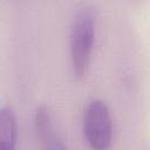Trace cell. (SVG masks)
I'll return each instance as SVG.
<instances>
[{
    "mask_svg": "<svg viewBox=\"0 0 150 150\" xmlns=\"http://www.w3.org/2000/svg\"><path fill=\"white\" fill-rule=\"evenodd\" d=\"M96 14L93 7L79 8L70 27V61L73 73L81 79L86 75L95 39Z\"/></svg>",
    "mask_w": 150,
    "mask_h": 150,
    "instance_id": "obj_1",
    "label": "cell"
},
{
    "mask_svg": "<svg viewBox=\"0 0 150 150\" xmlns=\"http://www.w3.org/2000/svg\"><path fill=\"white\" fill-rule=\"evenodd\" d=\"M83 132L93 150H109L112 137L111 117L103 101L93 100L88 103L83 115Z\"/></svg>",
    "mask_w": 150,
    "mask_h": 150,
    "instance_id": "obj_2",
    "label": "cell"
},
{
    "mask_svg": "<svg viewBox=\"0 0 150 150\" xmlns=\"http://www.w3.org/2000/svg\"><path fill=\"white\" fill-rule=\"evenodd\" d=\"M18 123L14 111L9 107L0 109V150H15Z\"/></svg>",
    "mask_w": 150,
    "mask_h": 150,
    "instance_id": "obj_3",
    "label": "cell"
},
{
    "mask_svg": "<svg viewBox=\"0 0 150 150\" xmlns=\"http://www.w3.org/2000/svg\"><path fill=\"white\" fill-rule=\"evenodd\" d=\"M34 123H35V130L38 132V137L42 143L54 135L50 117H49L48 110L45 107H39L36 109Z\"/></svg>",
    "mask_w": 150,
    "mask_h": 150,
    "instance_id": "obj_4",
    "label": "cell"
},
{
    "mask_svg": "<svg viewBox=\"0 0 150 150\" xmlns=\"http://www.w3.org/2000/svg\"><path fill=\"white\" fill-rule=\"evenodd\" d=\"M42 144H43V150H68L66 144L63 143V141L61 138L56 137L55 135H53L52 137L46 139Z\"/></svg>",
    "mask_w": 150,
    "mask_h": 150,
    "instance_id": "obj_5",
    "label": "cell"
}]
</instances>
